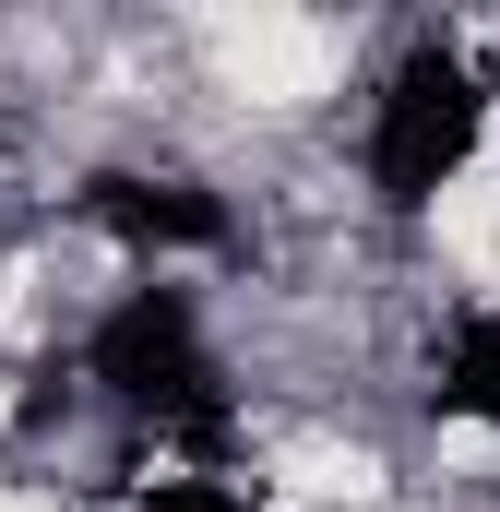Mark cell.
Returning a JSON list of instances; mask_svg holds the SVG:
<instances>
[{
	"mask_svg": "<svg viewBox=\"0 0 500 512\" xmlns=\"http://www.w3.org/2000/svg\"><path fill=\"white\" fill-rule=\"evenodd\" d=\"M72 393L143 465H239V441H250L227 322L191 274H120L72 322Z\"/></svg>",
	"mask_w": 500,
	"mask_h": 512,
	"instance_id": "cell-1",
	"label": "cell"
},
{
	"mask_svg": "<svg viewBox=\"0 0 500 512\" xmlns=\"http://www.w3.org/2000/svg\"><path fill=\"white\" fill-rule=\"evenodd\" d=\"M500 143V60L465 24H393L358 72V108H346V179L393 239L441 227V203L489 167Z\"/></svg>",
	"mask_w": 500,
	"mask_h": 512,
	"instance_id": "cell-2",
	"label": "cell"
},
{
	"mask_svg": "<svg viewBox=\"0 0 500 512\" xmlns=\"http://www.w3.org/2000/svg\"><path fill=\"white\" fill-rule=\"evenodd\" d=\"M60 215L120 262V274H191V286H203V274L250 262V203L215 179V167L167 155V143L84 155V167H72V191H60Z\"/></svg>",
	"mask_w": 500,
	"mask_h": 512,
	"instance_id": "cell-3",
	"label": "cell"
},
{
	"mask_svg": "<svg viewBox=\"0 0 500 512\" xmlns=\"http://www.w3.org/2000/svg\"><path fill=\"white\" fill-rule=\"evenodd\" d=\"M417 417L500 453V286H465L417 322Z\"/></svg>",
	"mask_w": 500,
	"mask_h": 512,
	"instance_id": "cell-4",
	"label": "cell"
},
{
	"mask_svg": "<svg viewBox=\"0 0 500 512\" xmlns=\"http://www.w3.org/2000/svg\"><path fill=\"white\" fill-rule=\"evenodd\" d=\"M120 512H274L239 465H143Z\"/></svg>",
	"mask_w": 500,
	"mask_h": 512,
	"instance_id": "cell-5",
	"label": "cell"
},
{
	"mask_svg": "<svg viewBox=\"0 0 500 512\" xmlns=\"http://www.w3.org/2000/svg\"><path fill=\"white\" fill-rule=\"evenodd\" d=\"M0 155H12V96H0Z\"/></svg>",
	"mask_w": 500,
	"mask_h": 512,
	"instance_id": "cell-6",
	"label": "cell"
}]
</instances>
